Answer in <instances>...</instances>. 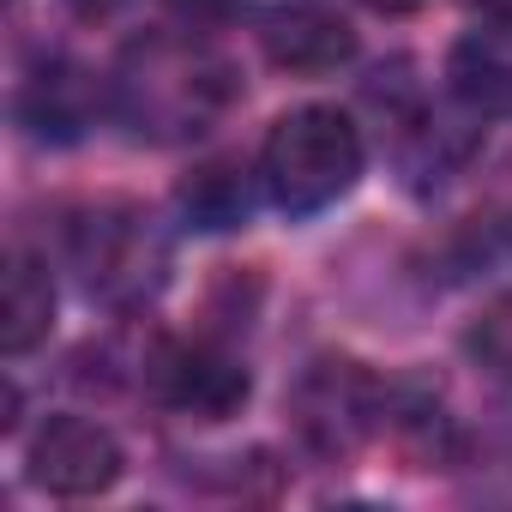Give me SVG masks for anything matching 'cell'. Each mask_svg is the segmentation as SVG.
I'll use <instances>...</instances> for the list:
<instances>
[{
  "label": "cell",
  "mask_w": 512,
  "mask_h": 512,
  "mask_svg": "<svg viewBox=\"0 0 512 512\" xmlns=\"http://www.w3.org/2000/svg\"><path fill=\"white\" fill-rule=\"evenodd\" d=\"M235 97V73L193 31L139 37L115 73V109L139 139H193Z\"/></svg>",
  "instance_id": "obj_1"
},
{
  "label": "cell",
  "mask_w": 512,
  "mask_h": 512,
  "mask_svg": "<svg viewBox=\"0 0 512 512\" xmlns=\"http://www.w3.org/2000/svg\"><path fill=\"white\" fill-rule=\"evenodd\" d=\"M260 175H266V193L290 211V217H308V211H326L338 205L356 175H362V133L350 115L314 103V109H296L272 127L266 151H260Z\"/></svg>",
  "instance_id": "obj_2"
},
{
  "label": "cell",
  "mask_w": 512,
  "mask_h": 512,
  "mask_svg": "<svg viewBox=\"0 0 512 512\" xmlns=\"http://www.w3.org/2000/svg\"><path fill=\"white\" fill-rule=\"evenodd\" d=\"M67 247H73L85 290L115 302V308L151 302L169 278V241H163L157 217L145 205H127V199L85 205L67 229Z\"/></svg>",
  "instance_id": "obj_3"
},
{
  "label": "cell",
  "mask_w": 512,
  "mask_h": 512,
  "mask_svg": "<svg viewBox=\"0 0 512 512\" xmlns=\"http://www.w3.org/2000/svg\"><path fill=\"white\" fill-rule=\"evenodd\" d=\"M290 416H296V434L320 452V458H350L374 422H380V386L362 362H344V356H320L302 380H296V398H290Z\"/></svg>",
  "instance_id": "obj_4"
},
{
  "label": "cell",
  "mask_w": 512,
  "mask_h": 512,
  "mask_svg": "<svg viewBox=\"0 0 512 512\" xmlns=\"http://www.w3.org/2000/svg\"><path fill=\"white\" fill-rule=\"evenodd\" d=\"M145 380H151V392H157L169 410H181V416H193V422H223V416H235V410L247 404V392H253L247 368H241L229 350L199 344V338H193V344H163V350L151 356Z\"/></svg>",
  "instance_id": "obj_5"
},
{
  "label": "cell",
  "mask_w": 512,
  "mask_h": 512,
  "mask_svg": "<svg viewBox=\"0 0 512 512\" xmlns=\"http://www.w3.org/2000/svg\"><path fill=\"white\" fill-rule=\"evenodd\" d=\"M121 476V440L91 416H55L31 440V482L67 500L103 494Z\"/></svg>",
  "instance_id": "obj_6"
},
{
  "label": "cell",
  "mask_w": 512,
  "mask_h": 512,
  "mask_svg": "<svg viewBox=\"0 0 512 512\" xmlns=\"http://www.w3.org/2000/svg\"><path fill=\"white\" fill-rule=\"evenodd\" d=\"M260 49L278 73L296 79H326L356 55V31L332 0H278L260 19Z\"/></svg>",
  "instance_id": "obj_7"
},
{
  "label": "cell",
  "mask_w": 512,
  "mask_h": 512,
  "mask_svg": "<svg viewBox=\"0 0 512 512\" xmlns=\"http://www.w3.org/2000/svg\"><path fill=\"white\" fill-rule=\"evenodd\" d=\"M452 91L482 109V115H506L512 109V19L506 25H488V31H470L458 49H452Z\"/></svg>",
  "instance_id": "obj_8"
},
{
  "label": "cell",
  "mask_w": 512,
  "mask_h": 512,
  "mask_svg": "<svg viewBox=\"0 0 512 512\" xmlns=\"http://www.w3.org/2000/svg\"><path fill=\"white\" fill-rule=\"evenodd\" d=\"M91 109H97V85H91V73H79V67H67V61L43 67V73L25 85V97H19V115H25L31 133H43V139H79L85 121H91Z\"/></svg>",
  "instance_id": "obj_9"
},
{
  "label": "cell",
  "mask_w": 512,
  "mask_h": 512,
  "mask_svg": "<svg viewBox=\"0 0 512 512\" xmlns=\"http://www.w3.org/2000/svg\"><path fill=\"white\" fill-rule=\"evenodd\" d=\"M55 326V284L49 272L31 260V253H13L7 266V320H0V350L7 356H25L49 338Z\"/></svg>",
  "instance_id": "obj_10"
},
{
  "label": "cell",
  "mask_w": 512,
  "mask_h": 512,
  "mask_svg": "<svg viewBox=\"0 0 512 512\" xmlns=\"http://www.w3.org/2000/svg\"><path fill=\"white\" fill-rule=\"evenodd\" d=\"M181 211L193 229H229L247 217V175L241 163H205L181 181Z\"/></svg>",
  "instance_id": "obj_11"
},
{
  "label": "cell",
  "mask_w": 512,
  "mask_h": 512,
  "mask_svg": "<svg viewBox=\"0 0 512 512\" xmlns=\"http://www.w3.org/2000/svg\"><path fill=\"white\" fill-rule=\"evenodd\" d=\"M470 350L482 356V368H494L500 380H512V296H506V302H494V308L476 320Z\"/></svg>",
  "instance_id": "obj_12"
},
{
  "label": "cell",
  "mask_w": 512,
  "mask_h": 512,
  "mask_svg": "<svg viewBox=\"0 0 512 512\" xmlns=\"http://www.w3.org/2000/svg\"><path fill=\"white\" fill-rule=\"evenodd\" d=\"M181 7L193 13V25H205V19H217V13L229 7V0H181Z\"/></svg>",
  "instance_id": "obj_13"
},
{
  "label": "cell",
  "mask_w": 512,
  "mask_h": 512,
  "mask_svg": "<svg viewBox=\"0 0 512 512\" xmlns=\"http://www.w3.org/2000/svg\"><path fill=\"white\" fill-rule=\"evenodd\" d=\"M362 7H374V13H416L422 0H362Z\"/></svg>",
  "instance_id": "obj_14"
},
{
  "label": "cell",
  "mask_w": 512,
  "mask_h": 512,
  "mask_svg": "<svg viewBox=\"0 0 512 512\" xmlns=\"http://www.w3.org/2000/svg\"><path fill=\"white\" fill-rule=\"evenodd\" d=\"M482 13H494V19H512V0H476Z\"/></svg>",
  "instance_id": "obj_15"
},
{
  "label": "cell",
  "mask_w": 512,
  "mask_h": 512,
  "mask_svg": "<svg viewBox=\"0 0 512 512\" xmlns=\"http://www.w3.org/2000/svg\"><path fill=\"white\" fill-rule=\"evenodd\" d=\"M73 7H79V13H109L115 0H73Z\"/></svg>",
  "instance_id": "obj_16"
}]
</instances>
